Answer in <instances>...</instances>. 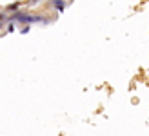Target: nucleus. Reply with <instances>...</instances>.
<instances>
[{"label":"nucleus","instance_id":"f257e3e1","mask_svg":"<svg viewBox=\"0 0 149 136\" xmlns=\"http://www.w3.org/2000/svg\"><path fill=\"white\" fill-rule=\"evenodd\" d=\"M53 6L56 7L58 11H64V9H65V2H62V0H56V2H53Z\"/></svg>","mask_w":149,"mask_h":136},{"label":"nucleus","instance_id":"f03ea898","mask_svg":"<svg viewBox=\"0 0 149 136\" xmlns=\"http://www.w3.org/2000/svg\"><path fill=\"white\" fill-rule=\"evenodd\" d=\"M18 7H20V2H13L9 7H7V11H17Z\"/></svg>","mask_w":149,"mask_h":136},{"label":"nucleus","instance_id":"7ed1b4c3","mask_svg":"<svg viewBox=\"0 0 149 136\" xmlns=\"http://www.w3.org/2000/svg\"><path fill=\"white\" fill-rule=\"evenodd\" d=\"M15 31V24H9L7 26V33H13Z\"/></svg>","mask_w":149,"mask_h":136},{"label":"nucleus","instance_id":"20e7f679","mask_svg":"<svg viewBox=\"0 0 149 136\" xmlns=\"http://www.w3.org/2000/svg\"><path fill=\"white\" fill-rule=\"evenodd\" d=\"M29 31V26H24V27H22V35H26Z\"/></svg>","mask_w":149,"mask_h":136},{"label":"nucleus","instance_id":"39448f33","mask_svg":"<svg viewBox=\"0 0 149 136\" xmlns=\"http://www.w3.org/2000/svg\"><path fill=\"white\" fill-rule=\"evenodd\" d=\"M4 17H6V13H0V20H4Z\"/></svg>","mask_w":149,"mask_h":136}]
</instances>
